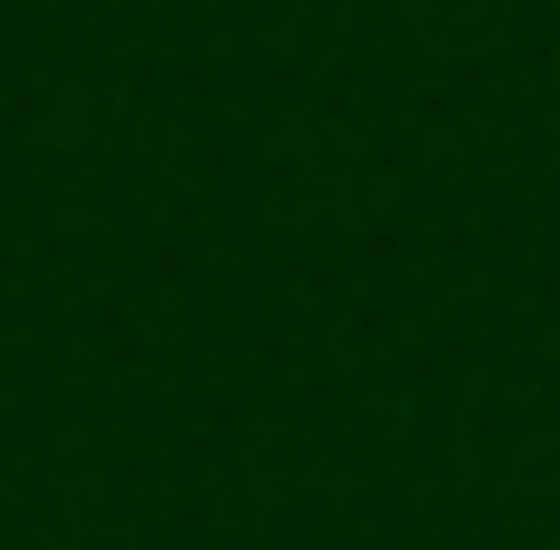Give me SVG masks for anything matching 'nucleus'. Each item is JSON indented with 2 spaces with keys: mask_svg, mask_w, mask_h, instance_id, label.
I'll list each match as a JSON object with an SVG mask.
<instances>
[]
</instances>
